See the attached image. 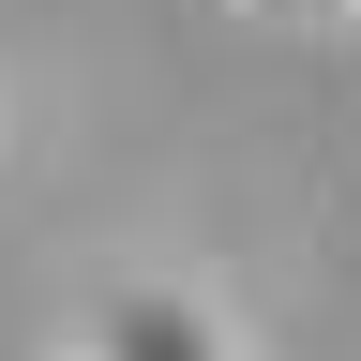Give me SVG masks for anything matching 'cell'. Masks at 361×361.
Wrapping results in <instances>:
<instances>
[{
	"instance_id": "6da1fadb",
	"label": "cell",
	"mask_w": 361,
	"mask_h": 361,
	"mask_svg": "<svg viewBox=\"0 0 361 361\" xmlns=\"http://www.w3.org/2000/svg\"><path fill=\"white\" fill-rule=\"evenodd\" d=\"M75 361H256V346H241V316H226L196 271H121V286L90 301Z\"/></svg>"
},
{
	"instance_id": "7a4b0ae2",
	"label": "cell",
	"mask_w": 361,
	"mask_h": 361,
	"mask_svg": "<svg viewBox=\"0 0 361 361\" xmlns=\"http://www.w3.org/2000/svg\"><path fill=\"white\" fill-rule=\"evenodd\" d=\"M256 16H301V30H316V16H361V0H256Z\"/></svg>"
}]
</instances>
